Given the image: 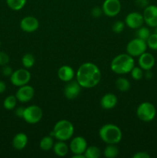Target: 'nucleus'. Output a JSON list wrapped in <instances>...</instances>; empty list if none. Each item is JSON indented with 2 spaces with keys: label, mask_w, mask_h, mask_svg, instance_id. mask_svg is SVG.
Listing matches in <instances>:
<instances>
[{
  "label": "nucleus",
  "mask_w": 157,
  "mask_h": 158,
  "mask_svg": "<svg viewBox=\"0 0 157 158\" xmlns=\"http://www.w3.org/2000/svg\"><path fill=\"white\" fill-rule=\"evenodd\" d=\"M69 150L73 154H84L87 148V141L83 137H75L71 140Z\"/></svg>",
  "instance_id": "obj_12"
},
{
  "label": "nucleus",
  "mask_w": 157,
  "mask_h": 158,
  "mask_svg": "<svg viewBox=\"0 0 157 158\" xmlns=\"http://www.w3.org/2000/svg\"><path fill=\"white\" fill-rule=\"evenodd\" d=\"M132 157L133 158H149L150 157V155H149L147 152H145V151H140V152H137L136 154H133Z\"/></svg>",
  "instance_id": "obj_36"
},
{
  "label": "nucleus",
  "mask_w": 157,
  "mask_h": 158,
  "mask_svg": "<svg viewBox=\"0 0 157 158\" xmlns=\"http://www.w3.org/2000/svg\"><path fill=\"white\" fill-rule=\"evenodd\" d=\"M17 98L14 95H9L6 97L3 102V106L7 110H12L15 109L17 104Z\"/></svg>",
  "instance_id": "obj_24"
},
{
  "label": "nucleus",
  "mask_w": 157,
  "mask_h": 158,
  "mask_svg": "<svg viewBox=\"0 0 157 158\" xmlns=\"http://www.w3.org/2000/svg\"><path fill=\"white\" fill-rule=\"evenodd\" d=\"M26 1L27 0H6V3L12 10L18 11L24 7Z\"/></svg>",
  "instance_id": "obj_25"
},
{
  "label": "nucleus",
  "mask_w": 157,
  "mask_h": 158,
  "mask_svg": "<svg viewBox=\"0 0 157 158\" xmlns=\"http://www.w3.org/2000/svg\"><path fill=\"white\" fill-rule=\"evenodd\" d=\"M35 63V58L32 53H26L22 59V63L26 69H29L34 66Z\"/></svg>",
  "instance_id": "obj_27"
},
{
  "label": "nucleus",
  "mask_w": 157,
  "mask_h": 158,
  "mask_svg": "<svg viewBox=\"0 0 157 158\" xmlns=\"http://www.w3.org/2000/svg\"><path fill=\"white\" fill-rule=\"evenodd\" d=\"M131 77L135 80H140L143 79L144 73H143V69L138 66H134L130 72Z\"/></svg>",
  "instance_id": "obj_30"
},
{
  "label": "nucleus",
  "mask_w": 157,
  "mask_h": 158,
  "mask_svg": "<svg viewBox=\"0 0 157 158\" xmlns=\"http://www.w3.org/2000/svg\"><path fill=\"white\" fill-rule=\"evenodd\" d=\"M118 154L119 149L115 144H108L104 150V156L106 158H115Z\"/></svg>",
  "instance_id": "obj_26"
},
{
  "label": "nucleus",
  "mask_w": 157,
  "mask_h": 158,
  "mask_svg": "<svg viewBox=\"0 0 157 158\" xmlns=\"http://www.w3.org/2000/svg\"><path fill=\"white\" fill-rule=\"evenodd\" d=\"M38 20L34 16H26L20 22V28L26 32H33L38 29Z\"/></svg>",
  "instance_id": "obj_15"
},
{
  "label": "nucleus",
  "mask_w": 157,
  "mask_h": 158,
  "mask_svg": "<svg viewBox=\"0 0 157 158\" xmlns=\"http://www.w3.org/2000/svg\"><path fill=\"white\" fill-rule=\"evenodd\" d=\"M125 23H126V26L130 29H139L143 26L145 22L143 14L133 12H130L126 15V19H125Z\"/></svg>",
  "instance_id": "obj_13"
},
{
  "label": "nucleus",
  "mask_w": 157,
  "mask_h": 158,
  "mask_svg": "<svg viewBox=\"0 0 157 158\" xmlns=\"http://www.w3.org/2000/svg\"><path fill=\"white\" fill-rule=\"evenodd\" d=\"M115 86L120 92H127L130 89V83L127 79L119 77L115 80Z\"/></svg>",
  "instance_id": "obj_21"
},
{
  "label": "nucleus",
  "mask_w": 157,
  "mask_h": 158,
  "mask_svg": "<svg viewBox=\"0 0 157 158\" xmlns=\"http://www.w3.org/2000/svg\"><path fill=\"white\" fill-rule=\"evenodd\" d=\"M147 48L146 41L136 37L129 42L126 46V52L132 57H139L146 52Z\"/></svg>",
  "instance_id": "obj_6"
},
{
  "label": "nucleus",
  "mask_w": 157,
  "mask_h": 158,
  "mask_svg": "<svg viewBox=\"0 0 157 158\" xmlns=\"http://www.w3.org/2000/svg\"><path fill=\"white\" fill-rule=\"evenodd\" d=\"M144 76L145 77H146V79H147V80H150V79H152V77H153V74H152V73L151 72V69H149V70H146V73H145Z\"/></svg>",
  "instance_id": "obj_39"
},
{
  "label": "nucleus",
  "mask_w": 157,
  "mask_h": 158,
  "mask_svg": "<svg viewBox=\"0 0 157 158\" xmlns=\"http://www.w3.org/2000/svg\"><path fill=\"white\" fill-rule=\"evenodd\" d=\"M6 84L5 83V82L0 80V94H2L6 91Z\"/></svg>",
  "instance_id": "obj_38"
},
{
  "label": "nucleus",
  "mask_w": 157,
  "mask_h": 158,
  "mask_svg": "<svg viewBox=\"0 0 157 158\" xmlns=\"http://www.w3.org/2000/svg\"><path fill=\"white\" fill-rule=\"evenodd\" d=\"M0 47H1V41H0Z\"/></svg>",
  "instance_id": "obj_42"
},
{
  "label": "nucleus",
  "mask_w": 157,
  "mask_h": 158,
  "mask_svg": "<svg viewBox=\"0 0 157 158\" xmlns=\"http://www.w3.org/2000/svg\"><path fill=\"white\" fill-rule=\"evenodd\" d=\"M24 111H25V107L23 106H19L17 109H15V115L18 117H20V118H23V115H24Z\"/></svg>",
  "instance_id": "obj_37"
},
{
  "label": "nucleus",
  "mask_w": 157,
  "mask_h": 158,
  "mask_svg": "<svg viewBox=\"0 0 157 158\" xmlns=\"http://www.w3.org/2000/svg\"><path fill=\"white\" fill-rule=\"evenodd\" d=\"M34 95H35L34 88L27 84L20 86L15 94L17 100L21 103H27L30 101L33 98Z\"/></svg>",
  "instance_id": "obj_11"
},
{
  "label": "nucleus",
  "mask_w": 157,
  "mask_h": 158,
  "mask_svg": "<svg viewBox=\"0 0 157 158\" xmlns=\"http://www.w3.org/2000/svg\"><path fill=\"white\" fill-rule=\"evenodd\" d=\"M122 5L119 0H105L102 9L103 13L109 17H114L121 11Z\"/></svg>",
  "instance_id": "obj_9"
},
{
  "label": "nucleus",
  "mask_w": 157,
  "mask_h": 158,
  "mask_svg": "<svg viewBox=\"0 0 157 158\" xmlns=\"http://www.w3.org/2000/svg\"><path fill=\"white\" fill-rule=\"evenodd\" d=\"M154 32L157 33V26H155V30H154Z\"/></svg>",
  "instance_id": "obj_41"
},
{
  "label": "nucleus",
  "mask_w": 157,
  "mask_h": 158,
  "mask_svg": "<svg viewBox=\"0 0 157 158\" xmlns=\"http://www.w3.org/2000/svg\"><path fill=\"white\" fill-rule=\"evenodd\" d=\"M76 80L83 88H92L99 83L101 80V71L92 63H83L76 72Z\"/></svg>",
  "instance_id": "obj_1"
},
{
  "label": "nucleus",
  "mask_w": 157,
  "mask_h": 158,
  "mask_svg": "<svg viewBox=\"0 0 157 158\" xmlns=\"http://www.w3.org/2000/svg\"><path fill=\"white\" fill-rule=\"evenodd\" d=\"M54 140L52 136H46L44 137L39 142V148L42 151H48L53 148Z\"/></svg>",
  "instance_id": "obj_22"
},
{
  "label": "nucleus",
  "mask_w": 157,
  "mask_h": 158,
  "mask_svg": "<svg viewBox=\"0 0 157 158\" xmlns=\"http://www.w3.org/2000/svg\"><path fill=\"white\" fill-rule=\"evenodd\" d=\"M82 86L77 80H71L68 82L64 88V96L68 100H74L79 95Z\"/></svg>",
  "instance_id": "obj_14"
},
{
  "label": "nucleus",
  "mask_w": 157,
  "mask_h": 158,
  "mask_svg": "<svg viewBox=\"0 0 157 158\" xmlns=\"http://www.w3.org/2000/svg\"><path fill=\"white\" fill-rule=\"evenodd\" d=\"M144 22L148 26L155 28L157 26V6L155 5H149L143 11Z\"/></svg>",
  "instance_id": "obj_10"
},
{
  "label": "nucleus",
  "mask_w": 157,
  "mask_h": 158,
  "mask_svg": "<svg viewBox=\"0 0 157 158\" xmlns=\"http://www.w3.org/2000/svg\"><path fill=\"white\" fill-rule=\"evenodd\" d=\"M12 146L15 150L21 151L26 147L28 143V137L24 133H18L15 134L12 139Z\"/></svg>",
  "instance_id": "obj_19"
},
{
  "label": "nucleus",
  "mask_w": 157,
  "mask_h": 158,
  "mask_svg": "<svg viewBox=\"0 0 157 158\" xmlns=\"http://www.w3.org/2000/svg\"><path fill=\"white\" fill-rule=\"evenodd\" d=\"M118 103L116 96L113 94H106L102 97L100 100V105L105 110H111L115 107Z\"/></svg>",
  "instance_id": "obj_18"
},
{
  "label": "nucleus",
  "mask_w": 157,
  "mask_h": 158,
  "mask_svg": "<svg viewBox=\"0 0 157 158\" xmlns=\"http://www.w3.org/2000/svg\"><path fill=\"white\" fill-rule=\"evenodd\" d=\"M150 35H151L150 30H149L147 27L141 26L140 28L137 29V32H136L137 38L141 39V40L146 41Z\"/></svg>",
  "instance_id": "obj_28"
},
{
  "label": "nucleus",
  "mask_w": 157,
  "mask_h": 158,
  "mask_svg": "<svg viewBox=\"0 0 157 158\" xmlns=\"http://www.w3.org/2000/svg\"><path fill=\"white\" fill-rule=\"evenodd\" d=\"M147 46L152 50H157V33H151L148 40H146Z\"/></svg>",
  "instance_id": "obj_29"
},
{
  "label": "nucleus",
  "mask_w": 157,
  "mask_h": 158,
  "mask_svg": "<svg viewBox=\"0 0 157 158\" xmlns=\"http://www.w3.org/2000/svg\"><path fill=\"white\" fill-rule=\"evenodd\" d=\"M43 116L42 110L36 105H31L25 108L23 119L29 124H35L42 120Z\"/></svg>",
  "instance_id": "obj_7"
},
{
  "label": "nucleus",
  "mask_w": 157,
  "mask_h": 158,
  "mask_svg": "<svg viewBox=\"0 0 157 158\" xmlns=\"http://www.w3.org/2000/svg\"><path fill=\"white\" fill-rule=\"evenodd\" d=\"M9 56L6 52L0 51V66H6L9 63Z\"/></svg>",
  "instance_id": "obj_32"
},
{
  "label": "nucleus",
  "mask_w": 157,
  "mask_h": 158,
  "mask_svg": "<svg viewBox=\"0 0 157 158\" xmlns=\"http://www.w3.org/2000/svg\"><path fill=\"white\" fill-rule=\"evenodd\" d=\"M91 13H92V16L95 17V18H99V17H100L102 15V14L103 13V9L100 7H94L93 9H92V12H91Z\"/></svg>",
  "instance_id": "obj_34"
},
{
  "label": "nucleus",
  "mask_w": 157,
  "mask_h": 158,
  "mask_svg": "<svg viewBox=\"0 0 157 158\" xmlns=\"http://www.w3.org/2000/svg\"><path fill=\"white\" fill-rule=\"evenodd\" d=\"M111 69L115 73L123 75L131 72L135 66V60L133 57L128 53H122L114 57L111 62Z\"/></svg>",
  "instance_id": "obj_2"
},
{
  "label": "nucleus",
  "mask_w": 157,
  "mask_h": 158,
  "mask_svg": "<svg viewBox=\"0 0 157 158\" xmlns=\"http://www.w3.org/2000/svg\"><path fill=\"white\" fill-rule=\"evenodd\" d=\"M31 80V73L27 69H18L13 71L10 77V81L15 86H24L28 84Z\"/></svg>",
  "instance_id": "obj_8"
},
{
  "label": "nucleus",
  "mask_w": 157,
  "mask_h": 158,
  "mask_svg": "<svg viewBox=\"0 0 157 158\" xmlns=\"http://www.w3.org/2000/svg\"><path fill=\"white\" fill-rule=\"evenodd\" d=\"M72 158H86L84 154H73Z\"/></svg>",
  "instance_id": "obj_40"
},
{
  "label": "nucleus",
  "mask_w": 157,
  "mask_h": 158,
  "mask_svg": "<svg viewBox=\"0 0 157 158\" xmlns=\"http://www.w3.org/2000/svg\"><path fill=\"white\" fill-rule=\"evenodd\" d=\"M125 28V23L122 21H117L112 25V31L115 33H120L124 30Z\"/></svg>",
  "instance_id": "obj_31"
},
{
  "label": "nucleus",
  "mask_w": 157,
  "mask_h": 158,
  "mask_svg": "<svg viewBox=\"0 0 157 158\" xmlns=\"http://www.w3.org/2000/svg\"><path fill=\"white\" fill-rule=\"evenodd\" d=\"M84 155L86 158H99L101 156V151L95 146L87 147Z\"/></svg>",
  "instance_id": "obj_23"
},
{
  "label": "nucleus",
  "mask_w": 157,
  "mask_h": 158,
  "mask_svg": "<svg viewBox=\"0 0 157 158\" xmlns=\"http://www.w3.org/2000/svg\"><path fill=\"white\" fill-rule=\"evenodd\" d=\"M135 2L138 7L143 8V9H145L149 5V0H135Z\"/></svg>",
  "instance_id": "obj_35"
},
{
  "label": "nucleus",
  "mask_w": 157,
  "mask_h": 158,
  "mask_svg": "<svg viewBox=\"0 0 157 158\" xmlns=\"http://www.w3.org/2000/svg\"><path fill=\"white\" fill-rule=\"evenodd\" d=\"M138 63L139 67L142 68L143 70H149V69H152L153 66H155V57L153 56L152 54L145 52L144 53L139 56Z\"/></svg>",
  "instance_id": "obj_16"
},
{
  "label": "nucleus",
  "mask_w": 157,
  "mask_h": 158,
  "mask_svg": "<svg viewBox=\"0 0 157 158\" xmlns=\"http://www.w3.org/2000/svg\"><path fill=\"white\" fill-rule=\"evenodd\" d=\"M99 135L101 140L107 144H117L121 141L123 133L118 126L107 123L100 128Z\"/></svg>",
  "instance_id": "obj_3"
},
{
  "label": "nucleus",
  "mask_w": 157,
  "mask_h": 158,
  "mask_svg": "<svg viewBox=\"0 0 157 158\" xmlns=\"http://www.w3.org/2000/svg\"><path fill=\"white\" fill-rule=\"evenodd\" d=\"M12 73H13V71H12V69L10 67V66H7V65L2 66V73L3 76H5V77H11Z\"/></svg>",
  "instance_id": "obj_33"
},
{
  "label": "nucleus",
  "mask_w": 157,
  "mask_h": 158,
  "mask_svg": "<svg viewBox=\"0 0 157 158\" xmlns=\"http://www.w3.org/2000/svg\"><path fill=\"white\" fill-rule=\"evenodd\" d=\"M52 137L56 140L66 141L70 140L74 134V126L69 120H58L55 124L53 131L51 133Z\"/></svg>",
  "instance_id": "obj_4"
},
{
  "label": "nucleus",
  "mask_w": 157,
  "mask_h": 158,
  "mask_svg": "<svg viewBox=\"0 0 157 158\" xmlns=\"http://www.w3.org/2000/svg\"><path fill=\"white\" fill-rule=\"evenodd\" d=\"M136 115L142 121L150 122L155 117L156 109L152 103L149 102H143L137 107Z\"/></svg>",
  "instance_id": "obj_5"
},
{
  "label": "nucleus",
  "mask_w": 157,
  "mask_h": 158,
  "mask_svg": "<svg viewBox=\"0 0 157 158\" xmlns=\"http://www.w3.org/2000/svg\"><path fill=\"white\" fill-rule=\"evenodd\" d=\"M53 152L58 157H65L69 151V147L65 143V141L58 140L53 145Z\"/></svg>",
  "instance_id": "obj_20"
},
{
  "label": "nucleus",
  "mask_w": 157,
  "mask_h": 158,
  "mask_svg": "<svg viewBox=\"0 0 157 158\" xmlns=\"http://www.w3.org/2000/svg\"><path fill=\"white\" fill-rule=\"evenodd\" d=\"M57 74H58V77L59 78L60 80L68 83V82L73 80L75 72H74V69L70 66L64 65V66H62L58 69Z\"/></svg>",
  "instance_id": "obj_17"
}]
</instances>
